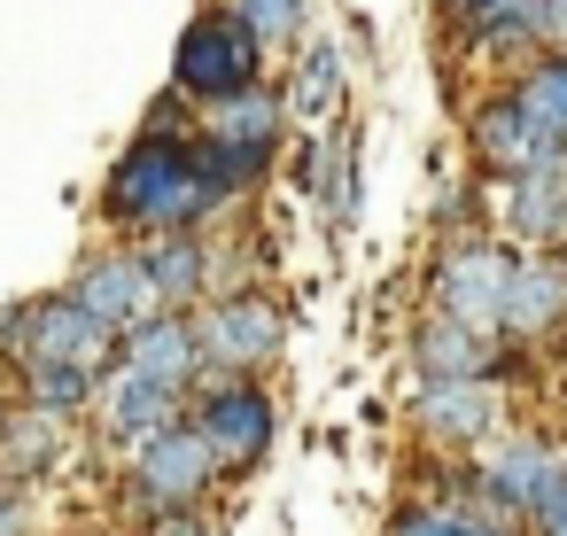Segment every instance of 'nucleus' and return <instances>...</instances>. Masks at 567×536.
<instances>
[{"label": "nucleus", "mask_w": 567, "mask_h": 536, "mask_svg": "<svg viewBox=\"0 0 567 536\" xmlns=\"http://www.w3.org/2000/svg\"><path fill=\"white\" fill-rule=\"evenodd\" d=\"M218 203L226 195H210L187 164V133H141L102 187V218L141 234V241L148 234H203L218 218Z\"/></svg>", "instance_id": "nucleus-1"}, {"label": "nucleus", "mask_w": 567, "mask_h": 536, "mask_svg": "<svg viewBox=\"0 0 567 536\" xmlns=\"http://www.w3.org/2000/svg\"><path fill=\"white\" fill-rule=\"evenodd\" d=\"M265 71V48L226 17V9H203L187 32H179V55H172V94L187 110H218L234 94H249Z\"/></svg>", "instance_id": "nucleus-2"}, {"label": "nucleus", "mask_w": 567, "mask_h": 536, "mask_svg": "<svg viewBox=\"0 0 567 536\" xmlns=\"http://www.w3.org/2000/svg\"><path fill=\"white\" fill-rule=\"evenodd\" d=\"M195 327V358H203V381L226 373V381H249L265 358H280V311L265 296H218Z\"/></svg>", "instance_id": "nucleus-3"}, {"label": "nucleus", "mask_w": 567, "mask_h": 536, "mask_svg": "<svg viewBox=\"0 0 567 536\" xmlns=\"http://www.w3.org/2000/svg\"><path fill=\"white\" fill-rule=\"evenodd\" d=\"M218 466H257L272 451V396L257 381H203L195 396V420H187Z\"/></svg>", "instance_id": "nucleus-4"}, {"label": "nucleus", "mask_w": 567, "mask_h": 536, "mask_svg": "<svg viewBox=\"0 0 567 536\" xmlns=\"http://www.w3.org/2000/svg\"><path fill=\"white\" fill-rule=\"evenodd\" d=\"M482 497H489V513H505V520H536L559 489H567V458L544 443V435H505L489 458H482Z\"/></svg>", "instance_id": "nucleus-5"}, {"label": "nucleus", "mask_w": 567, "mask_h": 536, "mask_svg": "<svg viewBox=\"0 0 567 536\" xmlns=\"http://www.w3.org/2000/svg\"><path fill=\"white\" fill-rule=\"evenodd\" d=\"M210 474H218V458H210V443H203L187 420H172L164 435H148V443L133 451V497H141L148 513L195 505V497L210 489Z\"/></svg>", "instance_id": "nucleus-6"}, {"label": "nucleus", "mask_w": 567, "mask_h": 536, "mask_svg": "<svg viewBox=\"0 0 567 536\" xmlns=\"http://www.w3.org/2000/svg\"><path fill=\"white\" fill-rule=\"evenodd\" d=\"M117 358V334L102 319H86L71 296H32L24 303V358L17 365H86L102 373Z\"/></svg>", "instance_id": "nucleus-7"}, {"label": "nucleus", "mask_w": 567, "mask_h": 536, "mask_svg": "<svg viewBox=\"0 0 567 536\" xmlns=\"http://www.w3.org/2000/svg\"><path fill=\"white\" fill-rule=\"evenodd\" d=\"M513 249H489V241H466L435 265V319H458V327H489L497 334V296L513 280Z\"/></svg>", "instance_id": "nucleus-8"}, {"label": "nucleus", "mask_w": 567, "mask_h": 536, "mask_svg": "<svg viewBox=\"0 0 567 536\" xmlns=\"http://www.w3.org/2000/svg\"><path fill=\"white\" fill-rule=\"evenodd\" d=\"M86 319H102L110 334H125V327H141V319H156L164 303H156V288H148V272H141V249H117V257H86L79 265V280L63 288Z\"/></svg>", "instance_id": "nucleus-9"}, {"label": "nucleus", "mask_w": 567, "mask_h": 536, "mask_svg": "<svg viewBox=\"0 0 567 536\" xmlns=\"http://www.w3.org/2000/svg\"><path fill=\"white\" fill-rule=\"evenodd\" d=\"M94 396H102V435H110L117 451H141L148 435H164V427L179 420V389H164V381H148V373H133V365H117Z\"/></svg>", "instance_id": "nucleus-10"}, {"label": "nucleus", "mask_w": 567, "mask_h": 536, "mask_svg": "<svg viewBox=\"0 0 567 536\" xmlns=\"http://www.w3.org/2000/svg\"><path fill=\"white\" fill-rule=\"evenodd\" d=\"M474 156H482L497 179H520V172H536V164H551V156H567V148H551L544 125H536L513 94H497V102L474 110Z\"/></svg>", "instance_id": "nucleus-11"}, {"label": "nucleus", "mask_w": 567, "mask_h": 536, "mask_svg": "<svg viewBox=\"0 0 567 536\" xmlns=\"http://www.w3.org/2000/svg\"><path fill=\"white\" fill-rule=\"evenodd\" d=\"M117 365H133V373H148V381H164V389H195L203 381V358H195V327L179 319V311H156V319H141V327H125L117 334Z\"/></svg>", "instance_id": "nucleus-12"}, {"label": "nucleus", "mask_w": 567, "mask_h": 536, "mask_svg": "<svg viewBox=\"0 0 567 536\" xmlns=\"http://www.w3.org/2000/svg\"><path fill=\"white\" fill-rule=\"evenodd\" d=\"M412 358L427 381H489L505 365V342L489 327H458V319H427L412 334Z\"/></svg>", "instance_id": "nucleus-13"}, {"label": "nucleus", "mask_w": 567, "mask_h": 536, "mask_svg": "<svg viewBox=\"0 0 567 536\" xmlns=\"http://www.w3.org/2000/svg\"><path fill=\"white\" fill-rule=\"evenodd\" d=\"M559 311H567V280L551 272V265H513V280H505V296H497V334H513V342H536V334H551L559 327Z\"/></svg>", "instance_id": "nucleus-14"}, {"label": "nucleus", "mask_w": 567, "mask_h": 536, "mask_svg": "<svg viewBox=\"0 0 567 536\" xmlns=\"http://www.w3.org/2000/svg\"><path fill=\"white\" fill-rule=\"evenodd\" d=\"M420 427L443 435V443H482L497 427V389L489 381H427L420 389Z\"/></svg>", "instance_id": "nucleus-15"}, {"label": "nucleus", "mask_w": 567, "mask_h": 536, "mask_svg": "<svg viewBox=\"0 0 567 536\" xmlns=\"http://www.w3.org/2000/svg\"><path fill=\"white\" fill-rule=\"evenodd\" d=\"M505 226L520 241H567V156H551V164H536V172L513 179Z\"/></svg>", "instance_id": "nucleus-16"}, {"label": "nucleus", "mask_w": 567, "mask_h": 536, "mask_svg": "<svg viewBox=\"0 0 567 536\" xmlns=\"http://www.w3.org/2000/svg\"><path fill=\"white\" fill-rule=\"evenodd\" d=\"M141 272H148L156 303L179 311V303L203 296V280H210V249H203V234H148V241H141Z\"/></svg>", "instance_id": "nucleus-17"}, {"label": "nucleus", "mask_w": 567, "mask_h": 536, "mask_svg": "<svg viewBox=\"0 0 567 536\" xmlns=\"http://www.w3.org/2000/svg\"><path fill=\"white\" fill-rule=\"evenodd\" d=\"M280 125H288V102H280L272 86H249V94H234V102L203 110V125H195V133L234 141V148H272V156H280Z\"/></svg>", "instance_id": "nucleus-18"}, {"label": "nucleus", "mask_w": 567, "mask_h": 536, "mask_svg": "<svg viewBox=\"0 0 567 536\" xmlns=\"http://www.w3.org/2000/svg\"><path fill=\"white\" fill-rule=\"evenodd\" d=\"M63 427L71 420H48V412H9L0 420V482H32V474H48L55 458H63Z\"/></svg>", "instance_id": "nucleus-19"}, {"label": "nucleus", "mask_w": 567, "mask_h": 536, "mask_svg": "<svg viewBox=\"0 0 567 536\" xmlns=\"http://www.w3.org/2000/svg\"><path fill=\"white\" fill-rule=\"evenodd\" d=\"M536 125H544V141L551 148H567V55H544V63H528L513 86H505Z\"/></svg>", "instance_id": "nucleus-20"}, {"label": "nucleus", "mask_w": 567, "mask_h": 536, "mask_svg": "<svg viewBox=\"0 0 567 536\" xmlns=\"http://www.w3.org/2000/svg\"><path fill=\"white\" fill-rule=\"evenodd\" d=\"M102 373L86 365H24V412H48V420H79L94 404Z\"/></svg>", "instance_id": "nucleus-21"}, {"label": "nucleus", "mask_w": 567, "mask_h": 536, "mask_svg": "<svg viewBox=\"0 0 567 536\" xmlns=\"http://www.w3.org/2000/svg\"><path fill=\"white\" fill-rule=\"evenodd\" d=\"M389 536H513L497 513H466V505H404Z\"/></svg>", "instance_id": "nucleus-22"}, {"label": "nucleus", "mask_w": 567, "mask_h": 536, "mask_svg": "<svg viewBox=\"0 0 567 536\" xmlns=\"http://www.w3.org/2000/svg\"><path fill=\"white\" fill-rule=\"evenodd\" d=\"M334 94H342V48H334V40H311V48H303V71H296V94H288V110L319 117Z\"/></svg>", "instance_id": "nucleus-23"}, {"label": "nucleus", "mask_w": 567, "mask_h": 536, "mask_svg": "<svg viewBox=\"0 0 567 536\" xmlns=\"http://www.w3.org/2000/svg\"><path fill=\"white\" fill-rule=\"evenodd\" d=\"M226 17L265 48V40H288V32L303 24V0H226Z\"/></svg>", "instance_id": "nucleus-24"}, {"label": "nucleus", "mask_w": 567, "mask_h": 536, "mask_svg": "<svg viewBox=\"0 0 567 536\" xmlns=\"http://www.w3.org/2000/svg\"><path fill=\"white\" fill-rule=\"evenodd\" d=\"M319 187H327V218L334 226H358V156H350V141H327Z\"/></svg>", "instance_id": "nucleus-25"}, {"label": "nucleus", "mask_w": 567, "mask_h": 536, "mask_svg": "<svg viewBox=\"0 0 567 536\" xmlns=\"http://www.w3.org/2000/svg\"><path fill=\"white\" fill-rule=\"evenodd\" d=\"M148 536H210V520H203L195 505H172V513H156V520H148Z\"/></svg>", "instance_id": "nucleus-26"}, {"label": "nucleus", "mask_w": 567, "mask_h": 536, "mask_svg": "<svg viewBox=\"0 0 567 536\" xmlns=\"http://www.w3.org/2000/svg\"><path fill=\"white\" fill-rule=\"evenodd\" d=\"M32 528V497L17 482H0V536H24Z\"/></svg>", "instance_id": "nucleus-27"}, {"label": "nucleus", "mask_w": 567, "mask_h": 536, "mask_svg": "<svg viewBox=\"0 0 567 536\" xmlns=\"http://www.w3.org/2000/svg\"><path fill=\"white\" fill-rule=\"evenodd\" d=\"M536 40H551V55H567V0H536Z\"/></svg>", "instance_id": "nucleus-28"}, {"label": "nucleus", "mask_w": 567, "mask_h": 536, "mask_svg": "<svg viewBox=\"0 0 567 536\" xmlns=\"http://www.w3.org/2000/svg\"><path fill=\"white\" fill-rule=\"evenodd\" d=\"M536 536H567V489H559V497L536 513Z\"/></svg>", "instance_id": "nucleus-29"}, {"label": "nucleus", "mask_w": 567, "mask_h": 536, "mask_svg": "<svg viewBox=\"0 0 567 536\" xmlns=\"http://www.w3.org/2000/svg\"><path fill=\"white\" fill-rule=\"evenodd\" d=\"M458 9H466V17H489V9H505V0H458Z\"/></svg>", "instance_id": "nucleus-30"}, {"label": "nucleus", "mask_w": 567, "mask_h": 536, "mask_svg": "<svg viewBox=\"0 0 567 536\" xmlns=\"http://www.w3.org/2000/svg\"><path fill=\"white\" fill-rule=\"evenodd\" d=\"M0 420H9V396H0Z\"/></svg>", "instance_id": "nucleus-31"}, {"label": "nucleus", "mask_w": 567, "mask_h": 536, "mask_svg": "<svg viewBox=\"0 0 567 536\" xmlns=\"http://www.w3.org/2000/svg\"><path fill=\"white\" fill-rule=\"evenodd\" d=\"M559 280H567V265H559Z\"/></svg>", "instance_id": "nucleus-32"}]
</instances>
